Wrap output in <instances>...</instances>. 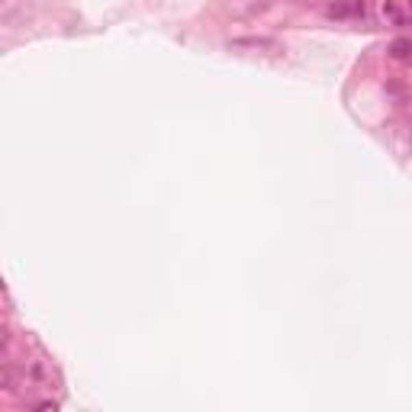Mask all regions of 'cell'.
<instances>
[{
    "mask_svg": "<svg viewBox=\"0 0 412 412\" xmlns=\"http://www.w3.org/2000/svg\"><path fill=\"white\" fill-rule=\"evenodd\" d=\"M390 55L396 58V62L412 58V39H393V43H390Z\"/></svg>",
    "mask_w": 412,
    "mask_h": 412,
    "instance_id": "cell-1",
    "label": "cell"
},
{
    "mask_svg": "<svg viewBox=\"0 0 412 412\" xmlns=\"http://www.w3.org/2000/svg\"><path fill=\"white\" fill-rule=\"evenodd\" d=\"M383 20H390V23H402V10H400V3L396 0H383Z\"/></svg>",
    "mask_w": 412,
    "mask_h": 412,
    "instance_id": "cell-2",
    "label": "cell"
},
{
    "mask_svg": "<svg viewBox=\"0 0 412 412\" xmlns=\"http://www.w3.org/2000/svg\"><path fill=\"white\" fill-rule=\"evenodd\" d=\"M409 7H412V0H409Z\"/></svg>",
    "mask_w": 412,
    "mask_h": 412,
    "instance_id": "cell-3",
    "label": "cell"
}]
</instances>
